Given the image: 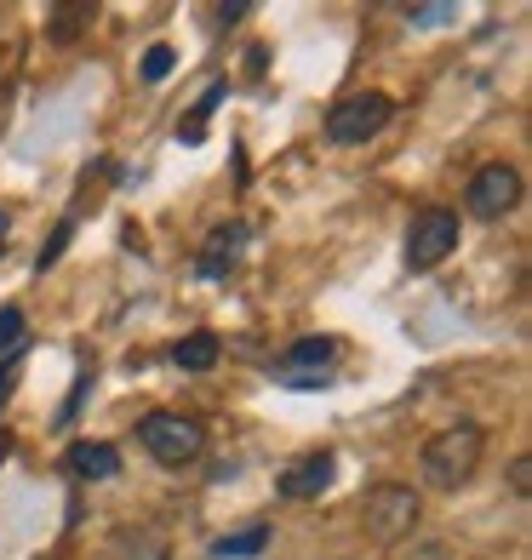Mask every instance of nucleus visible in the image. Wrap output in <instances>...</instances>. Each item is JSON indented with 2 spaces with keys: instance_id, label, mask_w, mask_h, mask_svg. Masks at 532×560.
<instances>
[{
  "instance_id": "obj_13",
  "label": "nucleus",
  "mask_w": 532,
  "mask_h": 560,
  "mask_svg": "<svg viewBox=\"0 0 532 560\" xmlns=\"http://www.w3.org/2000/svg\"><path fill=\"white\" fill-rule=\"evenodd\" d=\"M23 343H30V320H23L18 303H0V361L23 354Z\"/></svg>"
},
{
  "instance_id": "obj_19",
  "label": "nucleus",
  "mask_w": 532,
  "mask_h": 560,
  "mask_svg": "<svg viewBox=\"0 0 532 560\" xmlns=\"http://www.w3.org/2000/svg\"><path fill=\"white\" fill-rule=\"evenodd\" d=\"M246 12H252V7H246V0H235V7H218L212 18H218V23H241Z\"/></svg>"
},
{
  "instance_id": "obj_21",
  "label": "nucleus",
  "mask_w": 532,
  "mask_h": 560,
  "mask_svg": "<svg viewBox=\"0 0 532 560\" xmlns=\"http://www.w3.org/2000/svg\"><path fill=\"white\" fill-rule=\"evenodd\" d=\"M7 235H12V212H0V246H7Z\"/></svg>"
},
{
  "instance_id": "obj_14",
  "label": "nucleus",
  "mask_w": 532,
  "mask_h": 560,
  "mask_svg": "<svg viewBox=\"0 0 532 560\" xmlns=\"http://www.w3.org/2000/svg\"><path fill=\"white\" fill-rule=\"evenodd\" d=\"M97 12L92 7H53V12H46V35H53L58 46H69L74 35H81V23H92Z\"/></svg>"
},
{
  "instance_id": "obj_10",
  "label": "nucleus",
  "mask_w": 532,
  "mask_h": 560,
  "mask_svg": "<svg viewBox=\"0 0 532 560\" xmlns=\"http://www.w3.org/2000/svg\"><path fill=\"white\" fill-rule=\"evenodd\" d=\"M63 464H69L74 480H115L120 475V452L109 441H74Z\"/></svg>"
},
{
  "instance_id": "obj_7",
  "label": "nucleus",
  "mask_w": 532,
  "mask_h": 560,
  "mask_svg": "<svg viewBox=\"0 0 532 560\" xmlns=\"http://www.w3.org/2000/svg\"><path fill=\"white\" fill-rule=\"evenodd\" d=\"M338 366V338H298L281 361H275V377L292 389H321Z\"/></svg>"
},
{
  "instance_id": "obj_15",
  "label": "nucleus",
  "mask_w": 532,
  "mask_h": 560,
  "mask_svg": "<svg viewBox=\"0 0 532 560\" xmlns=\"http://www.w3.org/2000/svg\"><path fill=\"white\" fill-rule=\"evenodd\" d=\"M172 63H177V52H172L166 40H161V46H149V52H143V81H149V86H161L166 74H172Z\"/></svg>"
},
{
  "instance_id": "obj_18",
  "label": "nucleus",
  "mask_w": 532,
  "mask_h": 560,
  "mask_svg": "<svg viewBox=\"0 0 532 560\" xmlns=\"http://www.w3.org/2000/svg\"><path fill=\"white\" fill-rule=\"evenodd\" d=\"M510 492H516V498H527V492H532V457H527V452L510 464Z\"/></svg>"
},
{
  "instance_id": "obj_3",
  "label": "nucleus",
  "mask_w": 532,
  "mask_h": 560,
  "mask_svg": "<svg viewBox=\"0 0 532 560\" xmlns=\"http://www.w3.org/2000/svg\"><path fill=\"white\" fill-rule=\"evenodd\" d=\"M418 515H424V503H418L413 487H401V480L372 487L367 503H361V526H367L372 544H401V538H413V532H418Z\"/></svg>"
},
{
  "instance_id": "obj_11",
  "label": "nucleus",
  "mask_w": 532,
  "mask_h": 560,
  "mask_svg": "<svg viewBox=\"0 0 532 560\" xmlns=\"http://www.w3.org/2000/svg\"><path fill=\"white\" fill-rule=\"evenodd\" d=\"M218 354H223L218 332H189V338H177V343H172V361L184 366V372H212V366H218Z\"/></svg>"
},
{
  "instance_id": "obj_4",
  "label": "nucleus",
  "mask_w": 532,
  "mask_h": 560,
  "mask_svg": "<svg viewBox=\"0 0 532 560\" xmlns=\"http://www.w3.org/2000/svg\"><path fill=\"white\" fill-rule=\"evenodd\" d=\"M390 115H395V104L384 92H355V97H344V104H333V115H326V138L355 149V143H367V138L384 132Z\"/></svg>"
},
{
  "instance_id": "obj_16",
  "label": "nucleus",
  "mask_w": 532,
  "mask_h": 560,
  "mask_svg": "<svg viewBox=\"0 0 532 560\" xmlns=\"http://www.w3.org/2000/svg\"><path fill=\"white\" fill-rule=\"evenodd\" d=\"M407 23L413 30H441V23H459V7H407Z\"/></svg>"
},
{
  "instance_id": "obj_8",
  "label": "nucleus",
  "mask_w": 532,
  "mask_h": 560,
  "mask_svg": "<svg viewBox=\"0 0 532 560\" xmlns=\"http://www.w3.org/2000/svg\"><path fill=\"white\" fill-rule=\"evenodd\" d=\"M333 475H338V457L333 452H310V457H298V464H287L275 487H281V498L303 503V498H321L326 487H333Z\"/></svg>"
},
{
  "instance_id": "obj_2",
  "label": "nucleus",
  "mask_w": 532,
  "mask_h": 560,
  "mask_svg": "<svg viewBox=\"0 0 532 560\" xmlns=\"http://www.w3.org/2000/svg\"><path fill=\"white\" fill-rule=\"evenodd\" d=\"M138 441H143V452L155 457V464L184 469V464H195V457L207 452V429H200V418H184V412H149L138 423Z\"/></svg>"
},
{
  "instance_id": "obj_5",
  "label": "nucleus",
  "mask_w": 532,
  "mask_h": 560,
  "mask_svg": "<svg viewBox=\"0 0 532 560\" xmlns=\"http://www.w3.org/2000/svg\"><path fill=\"white\" fill-rule=\"evenodd\" d=\"M459 252V212L452 207H424L407 229V269H436L441 258Z\"/></svg>"
},
{
  "instance_id": "obj_20",
  "label": "nucleus",
  "mask_w": 532,
  "mask_h": 560,
  "mask_svg": "<svg viewBox=\"0 0 532 560\" xmlns=\"http://www.w3.org/2000/svg\"><path fill=\"white\" fill-rule=\"evenodd\" d=\"M12 400V372H0V406Z\"/></svg>"
},
{
  "instance_id": "obj_12",
  "label": "nucleus",
  "mask_w": 532,
  "mask_h": 560,
  "mask_svg": "<svg viewBox=\"0 0 532 560\" xmlns=\"http://www.w3.org/2000/svg\"><path fill=\"white\" fill-rule=\"evenodd\" d=\"M264 549H269V526L264 521H252V526H241V532H230V538L212 544L218 560H246V555H264Z\"/></svg>"
},
{
  "instance_id": "obj_1",
  "label": "nucleus",
  "mask_w": 532,
  "mask_h": 560,
  "mask_svg": "<svg viewBox=\"0 0 532 560\" xmlns=\"http://www.w3.org/2000/svg\"><path fill=\"white\" fill-rule=\"evenodd\" d=\"M481 452H487V429L481 423H452L436 441H424V480L436 492H459L481 469Z\"/></svg>"
},
{
  "instance_id": "obj_17",
  "label": "nucleus",
  "mask_w": 532,
  "mask_h": 560,
  "mask_svg": "<svg viewBox=\"0 0 532 560\" xmlns=\"http://www.w3.org/2000/svg\"><path fill=\"white\" fill-rule=\"evenodd\" d=\"M63 246H69V223H58V235H53V241H46V246H41V258H35V269L46 275V269H53V264L63 258Z\"/></svg>"
},
{
  "instance_id": "obj_6",
  "label": "nucleus",
  "mask_w": 532,
  "mask_h": 560,
  "mask_svg": "<svg viewBox=\"0 0 532 560\" xmlns=\"http://www.w3.org/2000/svg\"><path fill=\"white\" fill-rule=\"evenodd\" d=\"M464 207H470L475 218H487V223L510 218V212L521 207V166H510V161H487V166L470 177Z\"/></svg>"
},
{
  "instance_id": "obj_9",
  "label": "nucleus",
  "mask_w": 532,
  "mask_h": 560,
  "mask_svg": "<svg viewBox=\"0 0 532 560\" xmlns=\"http://www.w3.org/2000/svg\"><path fill=\"white\" fill-rule=\"evenodd\" d=\"M241 246H246V223H223V229H212V241L200 246V275L207 280H223L235 269V258H241Z\"/></svg>"
},
{
  "instance_id": "obj_22",
  "label": "nucleus",
  "mask_w": 532,
  "mask_h": 560,
  "mask_svg": "<svg viewBox=\"0 0 532 560\" xmlns=\"http://www.w3.org/2000/svg\"><path fill=\"white\" fill-rule=\"evenodd\" d=\"M7 452H12V441H7V435H0V464H7Z\"/></svg>"
}]
</instances>
